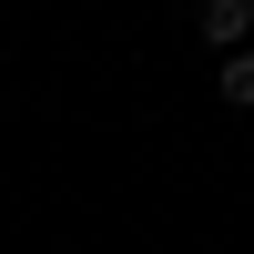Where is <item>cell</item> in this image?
<instances>
[{"mask_svg":"<svg viewBox=\"0 0 254 254\" xmlns=\"http://www.w3.org/2000/svg\"><path fill=\"white\" fill-rule=\"evenodd\" d=\"M214 92L234 102V112H254V51H224V71H214Z\"/></svg>","mask_w":254,"mask_h":254,"instance_id":"obj_2","label":"cell"},{"mask_svg":"<svg viewBox=\"0 0 254 254\" xmlns=\"http://www.w3.org/2000/svg\"><path fill=\"white\" fill-rule=\"evenodd\" d=\"M193 31L214 41V51H244V31H254V0H193Z\"/></svg>","mask_w":254,"mask_h":254,"instance_id":"obj_1","label":"cell"}]
</instances>
